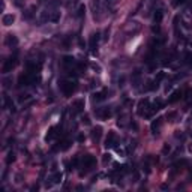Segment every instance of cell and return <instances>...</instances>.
<instances>
[{
    "instance_id": "5b68a950",
    "label": "cell",
    "mask_w": 192,
    "mask_h": 192,
    "mask_svg": "<svg viewBox=\"0 0 192 192\" xmlns=\"http://www.w3.org/2000/svg\"><path fill=\"white\" fill-rule=\"evenodd\" d=\"M81 165H83V168H86V171H89L96 165V158L92 155H84L81 159Z\"/></svg>"
},
{
    "instance_id": "d6986e66",
    "label": "cell",
    "mask_w": 192,
    "mask_h": 192,
    "mask_svg": "<svg viewBox=\"0 0 192 192\" xmlns=\"http://www.w3.org/2000/svg\"><path fill=\"white\" fill-rule=\"evenodd\" d=\"M182 95H183L182 90H176V92H173L171 93V96L168 98V102H170V104H174V102H177V101L182 98Z\"/></svg>"
},
{
    "instance_id": "f1b7e54d",
    "label": "cell",
    "mask_w": 192,
    "mask_h": 192,
    "mask_svg": "<svg viewBox=\"0 0 192 192\" xmlns=\"http://www.w3.org/2000/svg\"><path fill=\"white\" fill-rule=\"evenodd\" d=\"M185 59H186V63H188V65H192V53H188Z\"/></svg>"
},
{
    "instance_id": "836d02e7",
    "label": "cell",
    "mask_w": 192,
    "mask_h": 192,
    "mask_svg": "<svg viewBox=\"0 0 192 192\" xmlns=\"http://www.w3.org/2000/svg\"><path fill=\"white\" fill-rule=\"evenodd\" d=\"M77 140H78V141H80V143H83L84 140H86V137H84V135H81V134H80V135H78V138H77Z\"/></svg>"
},
{
    "instance_id": "ffe728a7",
    "label": "cell",
    "mask_w": 192,
    "mask_h": 192,
    "mask_svg": "<svg viewBox=\"0 0 192 192\" xmlns=\"http://www.w3.org/2000/svg\"><path fill=\"white\" fill-rule=\"evenodd\" d=\"M63 65L66 68H72L77 65V60L72 57V56H65V57H63Z\"/></svg>"
},
{
    "instance_id": "8fae6325",
    "label": "cell",
    "mask_w": 192,
    "mask_h": 192,
    "mask_svg": "<svg viewBox=\"0 0 192 192\" xmlns=\"http://www.w3.org/2000/svg\"><path fill=\"white\" fill-rule=\"evenodd\" d=\"M96 116L101 117V119H110L111 117V108L110 107H104V108H99L98 111H95Z\"/></svg>"
},
{
    "instance_id": "7a4b0ae2",
    "label": "cell",
    "mask_w": 192,
    "mask_h": 192,
    "mask_svg": "<svg viewBox=\"0 0 192 192\" xmlns=\"http://www.w3.org/2000/svg\"><path fill=\"white\" fill-rule=\"evenodd\" d=\"M152 105L149 99H141L138 102V116L141 117H150L152 116Z\"/></svg>"
},
{
    "instance_id": "f546056e",
    "label": "cell",
    "mask_w": 192,
    "mask_h": 192,
    "mask_svg": "<svg viewBox=\"0 0 192 192\" xmlns=\"http://www.w3.org/2000/svg\"><path fill=\"white\" fill-rule=\"evenodd\" d=\"M164 78H165V74H164V72H159L158 77H156V80H158V81H162Z\"/></svg>"
},
{
    "instance_id": "4316f807",
    "label": "cell",
    "mask_w": 192,
    "mask_h": 192,
    "mask_svg": "<svg viewBox=\"0 0 192 192\" xmlns=\"http://www.w3.org/2000/svg\"><path fill=\"white\" fill-rule=\"evenodd\" d=\"M84 12H86V6H84V5H81V6L78 8V17H83Z\"/></svg>"
},
{
    "instance_id": "8d00e7d4",
    "label": "cell",
    "mask_w": 192,
    "mask_h": 192,
    "mask_svg": "<svg viewBox=\"0 0 192 192\" xmlns=\"http://www.w3.org/2000/svg\"><path fill=\"white\" fill-rule=\"evenodd\" d=\"M189 135H191V138H192V131H191V132H189Z\"/></svg>"
},
{
    "instance_id": "277c9868",
    "label": "cell",
    "mask_w": 192,
    "mask_h": 192,
    "mask_svg": "<svg viewBox=\"0 0 192 192\" xmlns=\"http://www.w3.org/2000/svg\"><path fill=\"white\" fill-rule=\"evenodd\" d=\"M17 63H18L17 56H11L8 60H5V63H3V68H2L3 74H9V72H12V69L17 66Z\"/></svg>"
},
{
    "instance_id": "52a82bcc",
    "label": "cell",
    "mask_w": 192,
    "mask_h": 192,
    "mask_svg": "<svg viewBox=\"0 0 192 192\" xmlns=\"http://www.w3.org/2000/svg\"><path fill=\"white\" fill-rule=\"evenodd\" d=\"M83 110H84V99H77L72 102V105H71L72 114H80V113H83Z\"/></svg>"
},
{
    "instance_id": "e575fe53",
    "label": "cell",
    "mask_w": 192,
    "mask_h": 192,
    "mask_svg": "<svg viewBox=\"0 0 192 192\" xmlns=\"http://www.w3.org/2000/svg\"><path fill=\"white\" fill-rule=\"evenodd\" d=\"M116 3V0H107V5H114Z\"/></svg>"
},
{
    "instance_id": "d590c367",
    "label": "cell",
    "mask_w": 192,
    "mask_h": 192,
    "mask_svg": "<svg viewBox=\"0 0 192 192\" xmlns=\"http://www.w3.org/2000/svg\"><path fill=\"white\" fill-rule=\"evenodd\" d=\"M167 152H170V146H165V147H164V153H167Z\"/></svg>"
},
{
    "instance_id": "4fadbf2b",
    "label": "cell",
    "mask_w": 192,
    "mask_h": 192,
    "mask_svg": "<svg viewBox=\"0 0 192 192\" xmlns=\"http://www.w3.org/2000/svg\"><path fill=\"white\" fill-rule=\"evenodd\" d=\"M107 95H108V90H101V92H96V93H93L92 101L93 102H101V101H104L105 98H107Z\"/></svg>"
},
{
    "instance_id": "2e32d148",
    "label": "cell",
    "mask_w": 192,
    "mask_h": 192,
    "mask_svg": "<svg viewBox=\"0 0 192 192\" xmlns=\"http://www.w3.org/2000/svg\"><path fill=\"white\" fill-rule=\"evenodd\" d=\"M99 33H93L92 36H90V41H89V45H90V48H92V51H95V48L98 47V42H99Z\"/></svg>"
},
{
    "instance_id": "484cf974",
    "label": "cell",
    "mask_w": 192,
    "mask_h": 192,
    "mask_svg": "<svg viewBox=\"0 0 192 192\" xmlns=\"http://www.w3.org/2000/svg\"><path fill=\"white\" fill-rule=\"evenodd\" d=\"M81 122H83L84 125H90V117L87 116V114H84V116H81Z\"/></svg>"
},
{
    "instance_id": "9a60e30c",
    "label": "cell",
    "mask_w": 192,
    "mask_h": 192,
    "mask_svg": "<svg viewBox=\"0 0 192 192\" xmlns=\"http://www.w3.org/2000/svg\"><path fill=\"white\" fill-rule=\"evenodd\" d=\"M69 147H71V140H63V141H60L59 143V146H56V147H54V150L57 152V150H68V149H69Z\"/></svg>"
},
{
    "instance_id": "ba28073f",
    "label": "cell",
    "mask_w": 192,
    "mask_h": 192,
    "mask_svg": "<svg viewBox=\"0 0 192 192\" xmlns=\"http://www.w3.org/2000/svg\"><path fill=\"white\" fill-rule=\"evenodd\" d=\"M116 144H117V135H116V132L110 131L108 137H107V140H105V147H107V149H111V147H116Z\"/></svg>"
},
{
    "instance_id": "9c48e42d",
    "label": "cell",
    "mask_w": 192,
    "mask_h": 192,
    "mask_svg": "<svg viewBox=\"0 0 192 192\" xmlns=\"http://www.w3.org/2000/svg\"><path fill=\"white\" fill-rule=\"evenodd\" d=\"M62 182V173H56V174L53 176V177H50L48 180H47V183H45V188L48 189V188H53L54 185H57Z\"/></svg>"
},
{
    "instance_id": "5bb4252c",
    "label": "cell",
    "mask_w": 192,
    "mask_h": 192,
    "mask_svg": "<svg viewBox=\"0 0 192 192\" xmlns=\"http://www.w3.org/2000/svg\"><path fill=\"white\" fill-rule=\"evenodd\" d=\"M101 137H102V128L101 126H95L92 129V140L95 143H98L101 140Z\"/></svg>"
},
{
    "instance_id": "cb8c5ba5",
    "label": "cell",
    "mask_w": 192,
    "mask_h": 192,
    "mask_svg": "<svg viewBox=\"0 0 192 192\" xmlns=\"http://www.w3.org/2000/svg\"><path fill=\"white\" fill-rule=\"evenodd\" d=\"M30 99V95H29V93H24V95H20V96H18V101H20V102H26V101H29Z\"/></svg>"
},
{
    "instance_id": "30bf717a",
    "label": "cell",
    "mask_w": 192,
    "mask_h": 192,
    "mask_svg": "<svg viewBox=\"0 0 192 192\" xmlns=\"http://www.w3.org/2000/svg\"><path fill=\"white\" fill-rule=\"evenodd\" d=\"M57 131H60V126H51L50 129H48L47 137H45V141H51V140H54V138L59 135Z\"/></svg>"
},
{
    "instance_id": "603a6c76",
    "label": "cell",
    "mask_w": 192,
    "mask_h": 192,
    "mask_svg": "<svg viewBox=\"0 0 192 192\" xmlns=\"http://www.w3.org/2000/svg\"><path fill=\"white\" fill-rule=\"evenodd\" d=\"M162 107H164V102H162V101H161V99L155 101V102H153V105H152V111L155 113V111H158V110H161V108H162Z\"/></svg>"
},
{
    "instance_id": "7402d4cb",
    "label": "cell",
    "mask_w": 192,
    "mask_h": 192,
    "mask_svg": "<svg viewBox=\"0 0 192 192\" xmlns=\"http://www.w3.org/2000/svg\"><path fill=\"white\" fill-rule=\"evenodd\" d=\"M149 86H147V87H146V90H156V89H158L159 87V81L158 80H153V81H149Z\"/></svg>"
},
{
    "instance_id": "7c38bea8",
    "label": "cell",
    "mask_w": 192,
    "mask_h": 192,
    "mask_svg": "<svg viewBox=\"0 0 192 192\" xmlns=\"http://www.w3.org/2000/svg\"><path fill=\"white\" fill-rule=\"evenodd\" d=\"M161 126H162V117H158V119H155V120L152 122V125H150L152 132H153L155 135L159 134V129H161Z\"/></svg>"
},
{
    "instance_id": "44dd1931",
    "label": "cell",
    "mask_w": 192,
    "mask_h": 192,
    "mask_svg": "<svg viewBox=\"0 0 192 192\" xmlns=\"http://www.w3.org/2000/svg\"><path fill=\"white\" fill-rule=\"evenodd\" d=\"M162 17H164V12H162L161 9H158V11L155 12V17H153V20H155V24H159V23L162 21Z\"/></svg>"
},
{
    "instance_id": "4dcf8cb0",
    "label": "cell",
    "mask_w": 192,
    "mask_h": 192,
    "mask_svg": "<svg viewBox=\"0 0 192 192\" xmlns=\"http://www.w3.org/2000/svg\"><path fill=\"white\" fill-rule=\"evenodd\" d=\"M110 161H111V155H108V153L104 155V164H107V162H110Z\"/></svg>"
},
{
    "instance_id": "d4e9b609",
    "label": "cell",
    "mask_w": 192,
    "mask_h": 192,
    "mask_svg": "<svg viewBox=\"0 0 192 192\" xmlns=\"http://www.w3.org/2000/svg\"><path fill=\"white\" fill-rule=\"evenodd\" d=\"M14 161H15V153H14V152H9L8 158H6V162H8V165L11 164V162H14Z\"/></svg>"
},
{
    "instance_id": "8992f818",
    "label": "cell",
    "mask_w": 192,
    "mask_h": 192,
    "mask_svg": "<svg viewBox=\"0 0 192 192\" xmlns=\"http://www.w3.org/2000/svg\"><path fill=\"white\" fill-rule=\"evenodd\" d=\"M42 20H44V21H51V23H57L59 20H60V12H59V11H53V12L45 11V12L42 14Z\"/></svg>"
},
{
    "instance_id": "1f68e13d",
    "label": "cell",
    "mask_w": 192,
    "mask_h": 192,
    "mask_svg": "<svg viewBox=\"0 0 192 192\" xmlns=\"http://www.w3.org/2000/svg\"><path fill=\"white\" fill-rule=\"evenodd\" d=\"M176 116H177V113H176V111H173V113H170V114H167V119H168V120H171V119H174Z\"/></svg>"
},
{
    "instance_id": "83f0119b",
    "label": "cell",
    "mask_w": 192,
    "mask_h": 192,
    "mask_svg": "<svg viewBox=\"0 0 192 192\" xmlns=\"http://www.w3.org/2000/svg\"><path fill=\"white\" fill-rule=\"evenodd\" d=\"M186 101H188V102H191V101H192V90H191V89H188V90H186Z\"/></svg>"
},
{
    "instance_id": "e0dca14e",
    "label": "cell",
    "mask_w": 192,
    "mask_h": 192,
    "mask_svg": "<svg viewBox=\"0 0 192 192\" xmlns=\"http://www.w3.org/2000/svg\"><path fill=\"white\" fill-rule=\"evenodd\" d=\"M14 21H15V15H14V14H6V15H3V18H2V23H3V26L14 24Z\"/></svg>"
},
{
    "instance_id": "6da1fadb",
    "label": "cell",
    "mask_w": 192,
    "mask_h": 192,
    "mask_svg": "<svg viewBox=\"0 0 192 192\" xmlns=\"http://www.w3.org/2000/svg\"><path fill=\"white\" fill-rule=\"evenodd\" d=\"M59 87H60V90L62 93L69 98V96H72V93L77 90V81H72V80H62L60 83H59Z\"/></svg>"
},
{
    "instance_id": "3957f363",
    "label": "cell",
    "mask_w": 192,
    "mask_h": 192,
    "mask_svg": "<svg viewBox=\"0 0 192 192\" xmlns=\"http://www.w3.org/2000/svg\"><path fill=\"white\" fill-rule=\"evenodd\" d=\"M36 81V77H35L33 72H24V74H21L20 78H18V86L20 87H23V86H30V84H33Z\"/></svg>"
},
{
    "instance_id": "d6a6232c",
    "label": "cell",
    "mask_w": 192,
    "mask_h": 192,
    "mask_svg": "<svg viewBox=\"0 0 192 192\" xmlns=\"http://www.w3.org/2000/svg\"><path fill=\"white\" fill-rule=\"evenodd\" d=\"M183 2H185V0H174V2H173V5H174V6H179V5H182Z\"/></svg>"
},
{
    "instance_id": "ac0fdd59",
    "label": "cell",
    "mask_w": 192,
    "mask_h": 192,
    "mask_svg": "<svg viewBox=\"0 0 192 192\" xmlns=\"http://www.w3.org/2000/svg\"><path fill=\"white\" fill-rule=\"evenodd\" d=\"M6 45H8V47H17L18 45V39H17V36H15V35H8V36H6Z\"/></svg>"
}]
</instances>
